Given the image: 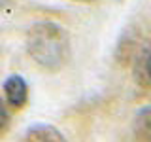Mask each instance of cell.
Masks as SVG:
<instances>
[{
    "mask_svg": "<svg viewBox=\"0 0 151 142\" xmlns=\"http://www.w3.org/2000/svg\"><path fill=\"white\" fill-rule=\"evenodd\" d=\"M6 2H9V0H0V6H4Z\"/></svg>",
    "mask_w": 151,
    "mask_h": 142,
    "instance_id": "obj_6",
    "label": "cell"
},
{
    "mask_svg": "<svg viewBox=\"0 0 151 142\" xmlns=\"http://www.w3.org/2000/svg\"><path fill=\"white\" fill-rule=\"evenodd\" d=\"M25 138L27 140H32V142H38V140H40V142H63L64 136L60 135L55 127L42 123V125L30 127V129L25 133Z\"/></svg>",
    "mask_w": 151,
    "mask_h": 142,
    "instance_id": "obj_3",
    "label": "cell"
},
{
    "mask_svg": "<svg viewBox=\"0 0 151 142\" xmlns=\"http://www.w3.org/2000/svg\"><path fill=\"white\" fill-rule=\"evenodd\" d=\"M149 80H151V63H149Z\"/></svg>",
    "mask_w": 151,
    "mask_h": 142,
    "instance_id": "obj_7",
    "label": "cell"
},
{
    "mask_svg": "<svg viewBox=\"0 0 151 142\" xmlns=\"http://www.w3.org/2000/svg\"><path fill=\"white\" fill-rule=\"evenodd\" d=\"M81 2H91V0H81Z\"/></svg>",
    "mask_w": 151,
    "mask_h": 142,
    "instance_id": "obj_8",
    "label": "cell"
},
{
    "mask_svg": "<svg viewBox=\"0 0 151 142\" xmlns=\"http://www.w3.org/2000/svg\"><path fill=\"white\" fill-rule=\"evenodd\" d=\"M134 136L138 140L151 142V106H145L136 114L134 120Z\"/></svg>",
    "mask_w": 151,
    "mask_h": 142,
    "instance_id": "obj_4",
    "label": "cell"
},
{
    "mask_svg": "<svg viewBox=\"0 0 151 142\" xmlns=\"http://www.w3.org/2000/svg\"><path fill=\"white\" fill-rule=\"evenodd\" d=\"M6 127H8V108L4 104V101L0 99V135L6 131Z\"/></svg>",
    "mask_w": 151,
    "mask_h": 142,
    "instance_id": "obj_5",
    "label": "cell"
},
{
    "mask_svg": "<svg viewBox=\"0 0 151 142\" xmlns=\"http://www.w3.org/2000/svg\"><path fill=\"white\" fill-rule=\"evenodd\" d=\"M27 51L38 66L57 72L70 59V40L63 27L57 23L42 21L28 28Z\"/></svg>",
    "mask_w": 151,
    "mask_h": 142,
    "instance_id": "obj_1",
    "label": "cell"
},
{
    "mask_svg": "<svg viewBox=\"0 0 151 142\" xmlns=\"http://www.w3.org/2000/svg\"><path fill=\"white\" fill-rule=\"evenodd\" d=\"M4 93H6L8 104L12 108H21L27 104L28 87H27V82L21 76H17V74L9 76L6 80V83H4Z\"/></svg>",
    "mask_w": 151,
    "mask_h": 142,
    "instance_id": "obj_2",
    "label": "cell"
}]
</instances>
